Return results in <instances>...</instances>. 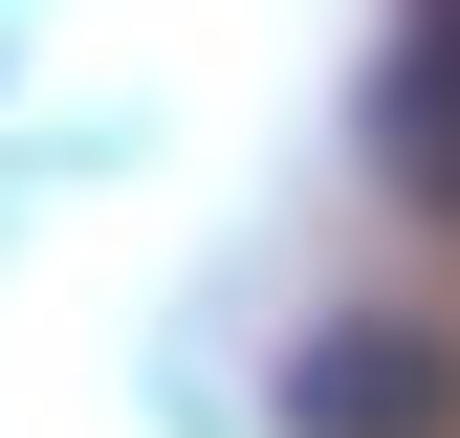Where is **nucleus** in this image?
<instances>
[{"label":"nucleus","mask_w":460,"mask_h":438,"mask_svg":"<svg viewBox=\"0 0 460 438\" xmlns=\"http://www.w3.org/2000/svg\"><path fill=\"white\" fill-rule=\"evenodd\" d=\"M285 438H460V351L394 328V307L307 328V351H285Z\"/></svg>","instance_id":"obj_1"},{"label":"nucleus","mask_w":460,"mask_h":438,"mask_svg":"<svg viewBox=\"0 0 460 438\" xmlns=\"http://www.w3.org/2000/svg\"><path fill=\"white\" fill-rule=\"evenodd\" d=\"M373 176L417 197V219H460V0L394 22V66H373Z\"/></svg>","instance_id":"obj_2"}]
</instances>
